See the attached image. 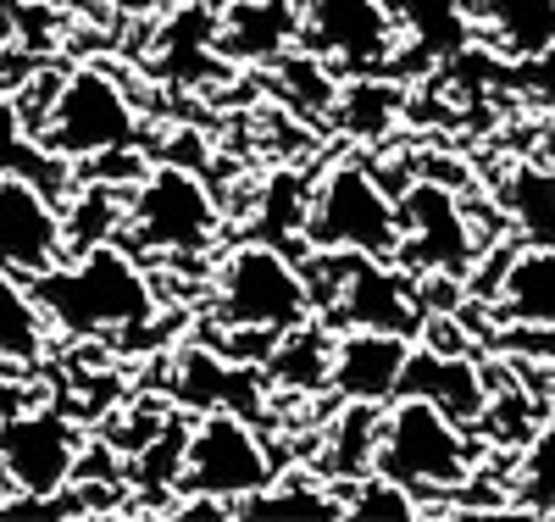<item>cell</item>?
I'll return each instance as SVG.
<instances>
[{
  "instance_id": "25",
  "label": "cell",
  "mask_w": 555,
  "mask_h": 522,
  "mask_svg": "<svg viewBox=\"0 0 555 522\" xmlns=\"http://www.w3.org/2000/svg\"><path fill=\"white\" fill-rule=\"evenodd\" d=\"M512 506L533 511V517H555V422H544V429L528 434L517 484H512Z\"/></svg>"
},
{
  "instance_id": "16",
  "label": "cell",
  "mask_w": 555,
  "mask_h": 522,
  "mask_svg": "<svg viewBox=\"0 0 555 522\" xmlns=\"http://www.w3.org/2000/svg\"><path fill=\"white\" fill-rule=\"evenodd\" d=\"M172 395L183 406H201V411H240V417H261L267 406V390L261 378L240 361H228L222 351H206V345H190L178 356V378H172Z\"/></svg>"
},
{
  "instance_id": "20",
  "label": "cell",
  "mask_w": 555,
  "mask_h": 522,
  "mask_svg": "<svg viewBox=\"0 0 555 522\" xmlns=\"http://www.w3.org/2000/svg\"><path fill=\"white\" fill-rule=\"evenodd\" d=\"M44 334H51V322H44L28 278L0 267V361H34L44 351Z\"/></svg>"
},
{
  "instance_id": "32",
  "label": "cell",
  "mask_w": 555,
  "mask_h": 522,
  "mask_svg": "<svg viewBox=\"0 0 555 522\" xmlns=\"http://www.w3.org/2000/svg\"><path fill=\"white\" fill-rule=\"evenodd\" d=\"M500 351H517V356H539V361H555V328L550 322H505L494 334Z\"/></svg>"
},
{
  "instance_id": "24",
  "label": "cell",
  "mask_w": 555,
  "mask_h": 522,
  "mask_svg": "<svg viewBox=\"0 0 555 522\" xmlns=\"http://www.w3.org/2000/svg\"><path fill=\"white\" fill-rule=\"evenodd\" d=\"M395 23H405V34L423 44L428 56H455L467 44V17H461V0H395Z\"/></svg>"
},
{
  "instance_id": "14",
  "label": "cell",
  "mask_w": 555,
  "mask_h": 522,
  "mask_svg": "<svg viewBox=\"0 0 555 522\" xmlns=\"http://www.w3.org/2000/svg\"><path fill=\"white\" fill-rule=\"evenodd\" d=\"M300 0H228L211 23V56L240 67H272L295 44Z\"/></svg>"
},
{
  "instance_id": "13",
  "label": "cell",
  "mask_w": 555,
  "mask_h": 522,
  "mask_svg": "<svg viewBox=\"0 0 555 522\" xmlns=\"http://www.w3.org/2000/svg\"><path fill=\"white\" fill-rule=\"evenodd\" d=\"M411 356V334H389V328H345L334 340L328 361V384L339 400H366V406H389L400 390V372Z\"/></svg>"
},
{
  "instance_id": "18",
  "label": "cell",
  "mask_w": 555,
  "mask_h": 522,
  "mask_svg": "<svg viewBox=\"0 0 555 522\" xmlns=\"http://www.w3.org/2000/svg\"><path fill=\"white\" fill-rule=\"evenodd\" d=\"M261 361H267V384L278 390H322L328 384V361H334V334L306 317L289 334H278Z\"/></svg>"
},
{
  "instance_id": "28",
  "label": "cell",
  "mask_w": 555,
  "mask_h": 522,
  "mask_svg": "<svg viewBox=\"0 0 555 522\" xmlns=\"http://www.w3.org/2000/svg\"><path fill=\"white\" fill-rule=\"evenodd\" d=\"M306 183L295 178V173H272L267 178V189H261V240L267 245H278V251H284L289 245V233H300L306 228Z\"/></svg>"
},
{
  "instance_id": "26",
  "label": "cell",
  "mask_w": 555,
  "mask_h": 522,
  "mask_svg": "<svg viewBox=\"0 0 555 522\" xmlns=\"http://www.w3.org/2000/svg\"><path fill=\"white\" fill-rule=\"evenodd\" d=\"M489 23L500 44H512L517 56H533L555 44V0H489Z\"/></svg>"
},
{
  "instance_id": "2",
  "label": "cell",
  "mask_w": 555,
  "mask_h": 522,
  "mask_svg": "<svg viewBox=\"0 0 555 522\" xmlns=\"http://www.w3.org/2000/svg\"><path fill=\"white\" fill-rule=\"evenodd\" d=\"M478 467V445L467 440L455 417H444L434 400L423 395H395L378 417V450H373V472L405 484L411 495H450L473 479Z\"/></svg>"
},
{
  "instance_id": "34",
  "label": "cell",
  "mask_w": 555,
  "mask_h": 522,
  "mask_svg": "<svg viewBox=\"0 0 555 522\" xmlns=\"http://www.w3.org/2000/svg\"><path fill=\"white\" fill-rule=\"evenodd\" d=\"M178 7H183V0H112V12H122V17H145V23H151V17L162 23V17L178 12Z\"/></svg>"
},
{
  "instance_id": "19",
  "label": "cell",
  "mask_w": 555,
  "mask_h": 522,
  "mask_svg": "<svg viewBox=\"0 0 555 522\" xmlns=\"http://www.w3.org/2000/svg\"><path fill=\"white\" fill-rule=\"evenodd\" d=\"M505 212H512V228L522 233L528 245L555 251V162H522L512 167L500 189Z\"/></svg>"
},
{
  "instance_id": "36",
  "label": "cell",
  "mask_w": 555,
  "mask_h": 522,
  "mask_svg": "<svg viewBox=\"0 0 555 522\" xmlns=\"http://www.w3.org/2000/svg\"><path fill=\"white\" fill-rule=\"evenodd\" d=\"M211 7H228V0H211Z\"/></svg>"
},
{
  "instance_id": "9",
  "label": "cell",
  "mask_w": 555,
  "mask_h": 522,
  "mask_svg": "<svg viewBox=\"0 0 555 522\" xmlns=\"http://www.w3.org/2000/svg\"><path fill=\"white\" fill-rule=\"evenodd\" d=\"M295 44L328 67L345 73H373L395 56L400 23L389 0H300V28Z\"/></svg>"
},
{
  "instance_id": "21",
  "label": "cell",
  "mask_w": 555,
  "mask_h": 522,
  "mask_svg": "<svg viewBox=\"0 0 555 522\" xmlns=\"http://www.w3.org/2000/svg\"><path fill=\"white\" fill-rule=\"evenodd\" d=\"M0 173H23V178H34L39 189H51L56 201L73 195V173H67V162H56L51 151H44L7 101H0Z\"/></svg>"
},
{
  "instance_id": "11",
  "label": "cell",
  "mask_w": 555,
  "mask_h": 522,
  "mask_svg": "<svg viewBox=\"0 0 555 522\" xmlns=\"http://www.w3.org/2000/svg\"><path fill=\"white\" fill-rule=\"evenodd\" d=\"M334 267V295L317 301V311L339 317L345 328H389V334H416L423 328V306L405 290V278L378 262V256H356V251H322Z\"/></svg>"
},
{
  "instance_id": "23",
  "label": "cell",
  "mask_w": 555,
  "mask_h": 522,
  "mask_svg": "<svg viewBox=\"0 0 555 522\" xmlns=\"http://www.w3.org/2000/svg\"><path fill=\"white\" fill-rule=\"evenodd\" d=\"M378 417L384 406H366V400H345L339 411V429L328 445V456H322V479H361V472H373V450H378Z\"/></svg>"
},
{
  "instance_id": "12",
  "label": "cell",
  "mask_w": 555,
  "mask_h": 522,
  "mask_svg": "<svg viewBox=\"0 0 555 522\" xmlns=\"http://www.w3.org/2000/svg\"><path fill=\"white\" fill-rule=\"evenodd\" d=\"M62 256V201L23 173H0V267L17 278H39Z\"/></svg>"
},
{
  "instance_id": "1",
  "label": "cell",
  "mask_w": 555,
  "mask_h": 522,
  "mask_svg": "<svg viewBox=\"0 0 555 522\" xmlns=\"http://www.w3.org/2000/svg\"><path fill=\"white\" fill-rule=\"evenodd\" d=\"M28 290L44 311V322L62 328V334H78V340H112V334H128V328H145L156 317V290L145 267H139L133 251L101 240L78 251L73 267H51L28 278Z\"/></svg>"
},
{
  "instance_id": "31",
  "label": "cell",
  "mask_w": 555,
  "mask_h": 522,
  "mask_svg": "<svg viewBox=\"0 0 555 522\" xmlns=\"http://www.w3.org/2000/svg\"><path fill=\"white\" fill-rule=\"evenodd\" d=\"M183 440H190V422H167L162 440L139 450V484H145V489H178Z\"/></svg>"
},
{
  "instance_id": "8",
  "label": "cell",
  "mask_w": 555,
  "mask_h": 522,
  "mask_svg": "<svg viewBox=\"0 0 555 522\" xmlns=\"http://www.w3.org/2000/svg\"><path fill=\"white\" fill-rule=\"evenodd\" d=\"M83 434L56 406H23L0 422V484L12 495H62L78 479Z\"/></svg>"
},
{
  "instance_id": "15",
  "label": "cell",
  "mask_w": 555,
  "mask_h": 522,
  "mask_svg": "<svg viewBox=\"0 0 555 522\" xmlns=\"http://www.w3.org/2000/svg\"><path fill=\"white\" fill-rule=\"evenodd\" d=\"M395 395H423V400H434L444 417L461 422V429H467V422H483V411H489L483 372L461 356V351H434V345H411Z\"/></svg>"
},
{
  "instance_id": "4",
  "label": "cell",
  "mask_w": 555,
  "mask_h": 522,
  "mask_svg": "<svg viewBox=\"0 0 555 522\" xmlns=\"http://www.w3.org/2000/svg\"><path fill=\"white\" fill-rule=\"evenodd\" d=\"M56 162H89L117 145H139V117L128 89L106 73V67H73L56 78L51 106L39 112V123L28 128Z\"/></svg>"
},
{
  "instance_id": "29",
  "label": "cell",
  "mask_w": 555,
  "mask_h": 522,
  "mask_svg": "<svg viewBox=\"0 0 555 522\" xmlns=\"http://www.w3.org/2000/svg\"><path fill=\"white\" fill-rule=\"evenodd\" d=\"M395 106H400L395 84H378V78H356L350 89H339V101H334L339 123H345L350 133H361V139L384 133V128L395 123Z\"/></svg>"
},
{
  "instance_id": "17",
  "label": "cell",
  "mask_w": 555,
  "mask_h": 522,
  "mask_svg": "<svg viewBox=\"0 0 555 522\" xmlns=\"http://www.w3.org/2000/svg\"><path fill=\"white\" fill-rule=\"evenodd\" d=\"M500 322H550L555 328V251L528 245L500 262V283L489 290Z\"/></svg>"
},
{
  "instance_id": "30",
  "label": "cell",
  "mask_w": 555,
  "mask_h": 522,
  "mask_svg": "<svg viewBox=\"0 0 555 522\" xmlns=\"http://www.w3.org/2000/svg\"><path fill=\"white\" fill-rule=\"evenodd\" d=\"M345 517H434V506L411 495L405 484L384 479V472H361V479H350Z\"/></svg>"
},
{
  "instance_id": "3",
  "label": "cell",
  "mask_w": 555,
  "mask_h": 522,
  "mask_svg": "<svg viewBox=\"0 0 555 522\" xmlns=\"http://www.w3.org/2000/svg\"><path fill=\"white\" fill-rule=\"evenodd\" d=\"M217 317L234 334H261V340L289 334L295 322L311 317V290L300 262H289L267 240L234 245L217 267Z\"/></svg>"
},
{
  "instance_id": "33",
  "label": "cell",
  "mask_w": 555,
  "mask_h": 522,
  "mask_svg": "<svg viewBox=\"0 0 555 522\" xmlns=\"http://www.w3.org/2000/svg\"><path fill=\"white\" fill-rule=\"evenodd\" d=\"M23 406H34V390L23 384V378H7V372H0V422H12Z\"/></svg>"
},
{
  "instance_id": "10",
  "label": "cell",
  "mask_w": 555,
  "mask_h": 522,
  "mask_svg": "<svg viewBox=\"0 0 555 522\" xmlns=\"http://www.w3.org/2000/svg\"><path fill=\"white\" fill-rule=\"evenodd\" d=\"M395 217H400L395 262H405L423 278H467L473 272L478 245H473V228H467V212H461L455 189H444L434 178L411 183L395 201Z\"/></svg>"
},
{
  "instance_id": "22",
  "label": "cell",
  "mask_w": 555,
  "mask_h": 522,
  "mask_svg": "<svg viewBox=\"0 0 555 522\" xmlns=\"http://www.w3.org/2000/svg\"><path fill=\"white\" fill-rule=\"evenodd\" d=\"M234 517H345V500L334 489H322V479H272L256 495H245L234 506Z\"/></svg>"
},
{
  "instance_id": "5",
  "label": "cell",
  "mask_w": 555,
  "mask_h": 522,
  "mask_svg": "<svg viewBox=\"0 0 555 522\" xmlns=\"http://www.w3.org/2000/svg\"><path fill=\"white\" fill-rule=\"evenodd\" d=\"M300 233H306L311 251H356V256L395 262V251H400L395 195L361 162H339L317 183Z\"/></svg>"
},
{
  "instance_id": "7",
  "label": "cell",
  "mask_w": 555,
  "mask_h": 522,
  "mask_svg": "<svg viewBox=\"0 0 555 522\" xmlns=\"http://www.w3.org/2000/svg\"><path fill=\"white\" fill-rule=\"evenodd\" d=\"M261 484H272V456L256 434V422L240 411H201V422H190V440H183L178 489L240 506Z\"/></svg>"
},
{
  "instance_id": "27",
  "label": "cell",
  "mask_w": 555,
  "mask_h": 522,
  "mask_svg": "<svg viewBox=\"0 0 555 522\" xmlns=\"http://www.w3.org/2000/svg\"><path fill=\"white\" fill-rule=\"evenodd\" d=\"M278 67V78H284V94L300 106V112H311V117H328L334 112V101H339V78H334V67L322 62V56H311V51H289L272 62Z\"/></svg>"
},
{
  "instance_id": "6",
  "label": "cell",
  "mask_w": 555,
  "mask_h": 522,
  "mask_svg": "<svg viewBox=\"0 0 555 522\" xmlns=\"http://www.w3.org/2000/svg\"><path fill=\"white\" fill-rule=\"evenodd\" d=\"M122 228L139 251L195 256L217 240L222 212L190 167H145L133 178V195L122 201Z\"/></svg>"
},
{
  "instance_id": "35",
  "label": "cell",
  "mask_w": 555,
  "mask_h": 522,
  "mask_svg": "<svg viewBox=\"0 0 555 522\" xmlns=\"http://www.w3.org/2000/svg\"><path fill=\"white\" fill-rule=\"evenodd\" d=\"M539 151H544V162H555V117H550L544 133H539Z\"/></svg>"
}]
</instances>
